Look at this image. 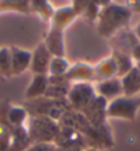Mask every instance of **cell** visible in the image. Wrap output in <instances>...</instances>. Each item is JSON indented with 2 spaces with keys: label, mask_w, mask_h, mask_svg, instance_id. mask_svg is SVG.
<instances>
[{
  "label": "cell",
  "mask_w": 140,
  "mask_h": 151,
  "mask_svg": "<svg viewBox=\"0 0 140 151\" xmlns=\"http://www.w3.org/2000/svg\"><path fill=\"white\" fill-rule=\"evenodd\" d=\"M131 18L132 11L126 3L102 1V7L97 19V32L103 38H113L117 33L128 29Z\"/></svg>",
  "instance_id": "1"
},
{
  "label": "cell",
  "mask_w": 140,
  "mask_h": 151,
  "mask_svg": "<svg viewBox=\"0 0 140 151\" xmlns=\"http://www.w3.org/2000/svg\"><path fill=\"white\" fill-rule=\"evenodd\" d=\"M23 106L30 117L42 116L55 120L57 123L68 110H71V106L67 99H49L45 97L34 101H26Z\"/></svg>",
  "instance_id": "2"
},
{
  "label": "cell",
  "mask_w": 140,
  "mask_h": 151,
  "mask_svg": "<svg viewBox=\"0 0 140 151\" xmlns=\"http://www.w3.org/2000/svg\"><path fill=\"white\" fill-rule=\"evenodd\" d=\"M26 129L30 142L33 143H55L60 129V124L48 117H29Z\"/></svg>",
  "instance_id": "3"
},
{
  "label": "cell",
  "mask_w": 140,
  "mask_h": 151,
  "mask_svg": "<svg viewBox=\"0 0 140 151\" xmlns=\"http://www.w3.org/2000/svg\"><path fill=\"white\" fill-rule=\"evenodd\" d=\"M139 109H140V97H125V95H121L118 98L109 101L108 108H106V117L133 121L136 119Z\"/></svg>",
  "instance_id": "4"
},
{
  "label": "cell",
  "mask_w": 140,
  "mask_h": 151,
  "mask_svg": "<svg viewBox=\"0 0 140 151\" xmlns=\"http://www.w3.org/2000/svg\"><path fill=\"white\" fill-rule=\"evenodd\" d=\"M95 97H97V93H95L94 84L83 82V83L71 84L67 101L70 104L71 109L80 113L82 110H84L87 108L88 104H90Z\"/></svg>",
  "instance_id": "5"
},
{
  "label": "cell",
  "mask_w": 140,
  "mask_h": 151,
  "mask_svg": "<svg viewBox=\"0 0 140 151\" xmlns=\"http://www.w3.org/2000/svg\"><path fill=\"white\" fill-rule=\"evenodd\" d=\"M53 144L57 148H79V150L91 148L87 139L80 132H78L76 129L71 128V127L64 125H60L59 134H57Z\"/></svg>",
  "instance_id": "6"
},
{
  "label": "cell",
  "mask_w": 140,
  "mask_h": 151,
  "mask_svg": "<svg viewBox=\"0 0 140 151\" xmlns=\"http://www.w3.org/2000/svg\"><path fill=\"white\" fill-rule=\"evenodd\" d=\"M109 102L106 99H103L102 97H99L97 94L93 101L88 104V106L84 110H82V114H83L86 119L90 121V124L95 128H102V127L108 125V121H106V108H108Z\"/></svg>",
  "instance_id": "7"
},
{
  "label": "cell",
  "mask_w": 140,
  "mask_h": 151,
  "mask_svg": "<svg viewBox=\"0 0 140 151\" xmlns=\"http://www.w3.org/2000/svg\"><path fill=\"white\" fill-rule=\"evenodd\" d=\"M65 79L71 84L74 83H93L95 82V72H94V64H90L87 61H76L75 64H71L70 70L64 75Z\"/></svg>",
  "instance_id": "8"
},
{
  "label": "cell",
  "mask_w": 140,
  "mask_h": 151,
  "mask_svg": "<svg viewBox=\"0 0 140 151\" xmlns=\"http://www.w3.org/2000/svg\"><path fill=\"white\" fill-rule=\"evenodd\" d=\"M78 18H79V14L72 3L59 7L55 10V14L49 21V29L57 30V32H65V29Z\"/></svg>",
  "instance_id": "9"
},
{
  "label": "cell",
  "mask_w": 140,
  "mask_h": 151,
  "mask_svg": "<svg viewBox=\"0 0 140 151\" xmlns=\"http://www.w3.org/2000/svg\"><path fill=\"white\" fill-rule=\"evenodd\" d=\"M52 55L44 42H39L32 52V61H30V71L33 75H48L49 72V64L52 60Z\"/></svg>",
  "instance_id": "10"
},
{
  "label": "cell",
  "mask_w": 140,
  "mask_h": 151,
  "mask_svg": "<svg viewBox=\"0 0 140 151\" xmlns=\"http://www.w3.org/2000/svg\"><path fill=\"white\" fill-rule=\"evenodd\" d=\"M10 59H11V76H18L30 70L32 61V52L26 49L11 46L10 48Z\"/></svg>",
  "instance_id": "11"
},
{
  "label": "cell",
  "mask_w": 140,
  "mask_h": 151,
  "mask_svg": "<svg viewBox=\"0 0 140 151\" xmlns=\"http://www.w3.org/2000/svg\"><path fill=\"white\" fill-rule=\"evenodd\" d=\"M95 93L102 97L106 101H112L114 98H118L123 94V84L120 78H112V79H106V81L94 83Z\"/></svg>",
  "instance_id": "12"
},
{
  "label": "cell",
  "mask_w": 140,
  "mask_h": 151,
  "mask_svg": "<svg viewBox=\"0 0 140 151\" xmlns=\"http://www.w3.org/2000/svg\"><path fill=\"white\" fill-rule=\"evenodd\" d=\"M44 44L48 48L53 57H64L65 55V42H64V32H57L48 29L44 35Z\"/></svg>",
  "instance_id": "13"
},
{
  "label": "cell",
  "mask_w": 140,
  "mask_h": 151,
  "mask_svg": "<svg viewBox=\"0 0 140 151\" xmlns=\"http://www.w3.org/2000/svg\"><path fill=\"white\" fill-rule=\"evenodd\" d=\"M10 101H0V151L10 150L11 142V125L7 120V112L10 109Z\"/></svg>",
  "instance_id": "14"
},
{
  "label": "cell",
  "mask_w": 140,
  "mask_h": 151,
  "mask_svg": "<svg viewBox=\"0 0 140 151\" xmlns=\"http://www.w3.org/2000/svg\"><path fill=\"white\" fill-rule=\"evenodd\" d=\"M72 4L76 8L79 18L80 17L84 18L90 23H97L99 11H101L102 7V1H93V0L82 1V0H76V1H72Z\"/></svg>",
  "instance_id": "15"
},
{
  "label": "cell",
  "mask_w": 140,
  "mask_h": 151,
  "mask_svg": "<svg viewBox=\"0 0 140 151\" xmlns=\"http://www.w3.org/2000/svg\"><path fill=\"white\" fill-rule=\"evenodd\" d=\"M49 86V76L48 75H33V79L25 91L26 101H34L42 98Z\"/></svg>",
  "instance_id": "16"
},
{
  "label": "cell",
  "mask_w": 140,
  "mask_h": 151,
  "mask_svg": "<svg viewBox=\"0 0 140 151\" xmlns=\"http://www.w3.org/2000/svg\"><path fill=\"white\" fill-rule=\"evenodd\" d=\"M94 72H95V82L106 81V79H112V78H117V65L116 61L112 56L103 57L99 60L97 64H94Z\"/></svg>",
  "instance_id": "17"
},
{
  "label": "cell",
  "mask_w": 140,
  "mask_h": 151,
  "mask_svg": "<svg viewBox=\"0 0 140 151\" xmlns=\"http://www.w3.org/2000/svg\"><path fill=\"white\" fill-rule=\"evenodd\" d=\"M120 79L123 84V94L125 97H136L140 93V71L136 67H133Z\"/></svg>",
  "instance_id": "18"
},
{
  "label": "cell",
  "mask_w": 140,
  "mask_h": 151,
  "mask_svg": "<svg viewBox=\"0 0 140 151\" xmlns=\"http://www.w3.org/2000/svg\"><path fill=\"white\" fill-rule=\"evenodd\" d=\"M32 144L27 135L26 125L11 127V142L8 151H26Z\"/></svg>",
  "instance_id": "19"
},
{
  "label": "cell",
  "mask_w": 140,
  "mask_h": 151,
  "mask_svg": "<svg viewBox=\"0 0 140 151\" xmlns=\"http://www.w3.org/2000/svg\"><path fill=\"white\" fill-rule=\"evenodd\" d=\"M110 56L114 59L116 65H117V78H123L124 75L128 74V72L135 67V63H133V60L131 59V56L128 53L123 52V50L112 48V55H110Z\"/></svg>",
  "instance_id": "20"
},
{
  "label": "cell",
  "mask_w": 140,
  "mask_h": 151,
  "mask_svg": "<svg viewBox=\"0 0 140 151\" xmlns=\"http://www.w3.org/2000/svg\"><path fill=\"white\" fill-rule=\"evenodd\" d=\"M29 4H30V14L33 12L39 19L49 23V21L55 14V10H56L49 1H46V0H30Z\"/></svg>",
  "instance_id": "21"
},
{
  "label": "cell",
  "mask_w": 140,
  "mask_h": 151,
  "mask_svg": "<svg viewBox=\"0 0 140 151\" xmlns=\"http://www.w3.org/2000/svg\"><path fill=\"white\" fill-rule=\"evenodd\" d=\"M29 113L25 109V106H18V105H11L10 109L7 112V120L11 127H22L26 125L29 120Z\"/></svg>",
  "instance_id": "22"
},
{
  "label": "cell",
  "mask_w": 140,
  "mask_h": 151,
  "mask_svg": "<svg viewBox=\"0 0 140 151\" xmlns=\"http://www.w3.org/2000/svg\"><path fill=\"white\" fill-rule=\"evenodd\" d=\"M1 12H19L30 14V4L27 0H1L0 1V14Z\"/></svg>",
  "instance_id": "23"
},
{
  "label": "cell",
  "mask_w": 140,
  "mask_h": 151,
  "mask_svg": "<svg viewBox=\"0 0 140 151\" xmlns=\"http://www.w3.org/2000/svg\"><path fill=\"white\" fill-rule=\"evenodd\" d=\"M71 63L64 57H52L49 64V72L48 75L49 76H61V75H65L67 71L70 70Z\"/></svg>",
  "instance_id": "24"
},
{
  "label": "cell",
  "mask_w": 140,
  "mask_h": 151,
  "mask_svg": "<svg viewBox=\"0 0 140 151\" xmlns=\"http://www.w3.org/2000/svg\"><path fill=\"white\" fill-rule=\"evenodd\" d=\"M71 84H59V83H49L45 93V98L49 99H67L70 93Z\"/></svg>",
  "instance_id": "25"
},
{
  "label": "cell",
  "mask_w": 140,
  "mask_h": 151,
  "mask_svg": "<svg viewBox=\"0 0 140 151\" xmlns=\"http://www.w3.org/2000/svg\"><path fill=\"white\" fill-rule=\"evenodd\" d=\"M11 76V59L10 48H0V79Z\"/></svg>",
  "instance_id": "26"
},
{
  "label": "cell",
  "mask_w": 140,
  "mask_h": 151,
  "mask_svg": "<svg viewBox=\"0 0 140 151\" xmlns=\"http://www.w3.org/2000/svg\"><path fill=\"white\" fill-rule=\"evenodd\" d=\"M26 151H57V147L53 143H33Z\"/></svg>",
  "instance_id": "27"
},
{
  "label": "cell",
  "mask_w": 140,
  "mask_h": 151,
  "mask_svg": "<svg viewBox=\"0 0 140 151\" xmlns=\"http://www.w3.org/2000/svg\"><path fill=\"white\" fill-rule=\"evenodd\" d=\"M126 6L131 8L132 12H139L140 14V0H135V1H128Z\"/></svg>",
  "instance_id": "28"
},
{
  "label": "cell",
  "mask_w": 140,
  "mask_h": 151,
  "mask_svg": "<svg viewBox=\"0 0 140 151\" xmlns=\"http://www.w3.org/2000/svg\"><path fill=\"white\" fill-rule=\"evenodd\" d=\"M132 32H133V34L136 35V38L140 41V22H139V23H137L136 26H135V29H133Z\"/></svg>",
  "instance_id": "29"
},
{
  "label": "cell",
  "mask_w": 140,
  "mask_h": 151,
  "mask_svg": "<svg viewBox=\"0 0 140 151\" xmlns=\"http://www.w3.org/2000/svg\"><path fill=\"white\" fill-rule=\"evenodd\" d=\"M57 151H83L79 148H57Z\"/></svg>",
  "instance_id": "30"
},
{
  "label": "cell",
  "mask_w": 140,
  "mask_h": 151,
  "mask_svg": "<svg viewBox=\"0 0 140 151\" xmlns=\"http://www.w3.org/2000/svg\"><path fill=\"white\" fill-rule=\"evenodd\" d=\"M83 151H98L97 148H86V150H83Z\"/></svg>",
  "instance_id": "31"
},
{
  "label": "cell",
  "mask_w": 140,
  "mask_h": 151,
  "mask_svg": "<svg viewBox=\"0 0 140 151\" xmlns=\"http://www.w3.org/2000/svg\"><path fill=\"white\" fill-rule=\"evenodd\" d=\"M135 67H136V68H137V70H139V71H140V61H139V63H136V64H135Z\"/></svg>",
  "instance_id": "32"
}]
</instances>
